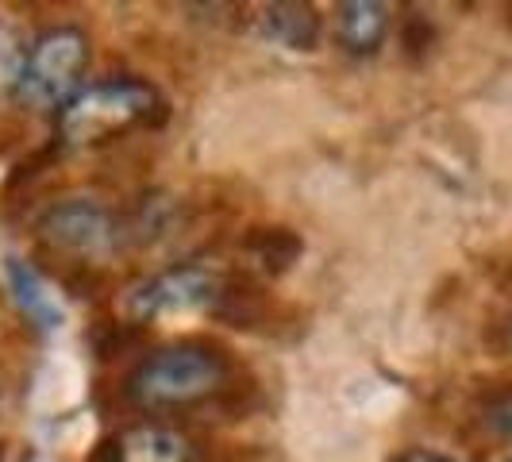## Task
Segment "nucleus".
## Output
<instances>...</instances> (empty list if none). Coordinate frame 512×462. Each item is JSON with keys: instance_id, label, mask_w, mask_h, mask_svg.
<instances>
[{"instance_id": "4", "label": "nucleus", "mask_w": 512, "mask_h": 462, "mask_svg": "<svg viewBox=\"0 0 512 462\" xmlns=\"http://www.w3.org/2000/svg\"><path fill=\"white\" fill-rule=\"evenodd\" d=\"M39 239L58 255L77 258L81 266H93L97 258H108L128 243L124 216L93 197H66L43 212Z\"/></svg>"}, {"instance_id": "1", "label": "nucleus", "mask_w": 512, "mask_h": 462, "mask_svg": "<svg viewBox=\"0 0 512 462\" xmlns=\"http://www.w3.org/2000/svg\"><path fill=\"white\" fill-rule=\"evenodd\" d=\"M231 355L208 339H178L135 362L124 397L143 412L197 409L231 393Z\"/></svg>"}, {"instance_id": "8", "label": "nucleus", "mask_w": 512, "mask_h": 462, "mask_svg": "<svg viewBox=\"0 0 512 462\" xmlns=\"http://www.w3.org/2000/svg\"><path fill=\"white\" fill-rule=\"evenodd\" d=\"M8 285H12V297H16L20 312L39 332H51V328L62 324V301L54 297V285L31 262L8 258Z\"/></svg>"}, {"instance_id": "15", "label": "nucleus", "mask_w": 512, "mask_h": 462, "mask_svg": "<svg viewBox=\"0 0 512 462\" xmlns=\"http://www.w3.org/2000/svg\"><path fill=\"white\" fill-rule=\"evenodd\" d=\"M505 462H512V459H505Z\"/></svg>"}, {"instance_id": "9", "label": "nucleus", "mask_w": 512, "mask_h": 462, "mask_svg": "<svg viewBox=\"0 0 512 462\" xmlns=\"http://www.w3.org/2000/svg\"><path fill=\"white\" fill-rule=\"evenodd\" d=\"M262 31H266L278 47H289V51H316L324 20H320V12H316L312 4L282 0V4H270V8L262 12Z\"/></svg>"}, {"instance_id": "6", "label": "nucleus", "mask_w": 512, "mask_h": 462, "mask_svg": "<svg viewBox=\"0 0 512 462\" xmlns=\"http://www.w3.org/2000/svg\"><path fill=\"white\" fill-rule=\"evenodd\" d=\"M85 462H197V443L181 428L143 420L97 443Z\"/></svg>"}, {"instance_id": "10", "label": "nucleus", "mask_w": 512, "mask_h": 462, "mask_svg": "<svg viewBox=\"0 0 512 462\" xmlns=\"http://www.w3.org/2000/svg\"><path fill=\"white\" fill-rule=\"evenodd\" d=\"M243 251H247V258L255 262L262 274H274L278 278V274H285L297 262L301 239H297V231L289 228H251Z\"/></svg>"}, {"instance_id": "11", "label": "nucleus", "mask_w": 512, "mask_h": 462, "mask_svg": "<svg viewBox=\"0 0 512 462\" xmlns=\"http://www.w3.org/2000/svg\"><path fill=\"white\" fill-rule=\"evenodd\" d=\"M24 54L27 47H20V39L8 27H0V89L12 93V85L20 77V66H24Z\"/></svg>"}, {"instance_id": "2", "label": "nucleus", "mask_w": 512, "mask_h": 462, "mask_svg": "<svg viewBox=\"0 0 512 462\" xmlns=\"http://www.w3.org/2000/svg\"><path fill=\"white\" fill-rule=\"evenodd\" d=\"M170 104L143 77H104L77 93L74 101L58 112V147L85 151L104 147L112 139H124L131 131L158 128L166 120Z\"/></svg>"}, {"instance_id": "5", "label": "nucleus", "mask_w": 512, "mask_h": 462, "mask_svg": "<svg viewBox=\"0 0 512 462\" xmlns=\"http://www.w3.org/2000/svg\"><path fill=\"white\" fill-rule=\"evenodd\" d=\"M228 274L205 262H178L158 270L154 278L139 282L128 293V312L135 324L147 320H166V316H189V312H208L220 301Z\"/></svg>"}, {"instance_id": "7", "label": "nucleus", "mask_w": 512, "mask_h": 462, "mask_svg": "<svg viewBox=\"0 0 512 462\" xmlns=\"http://www.w3.org/2000/svg\"><path fill=\"white\" fill-rule=\"evenodd\" d=\"M389 8L378 0H347L335 8V43L355 58H370L382 51V43L389 39Z\"/></svg>"}, {"instance_id": "3", "label": "nucleus", "mask_w": 512, "mask_h": 462, "mask_svg": "<svg viewBox=\"0 0 512 462\" xmlns=\"http://www.w3.org/2000/svg\"><path fill=\"white\" fill-rule=\"evenodd\" d=\"M85 70H89V35L74 24H58L27 47L12 97L31 112H62L85 89L81 85Z\"/></svg>"}, {"instance_id": "13", "label": "nucleus", "mask_w": 512, "mask_h": 462, "mask_svg": "<svg viewBox=\"0 0 512 462\" xmlns=\"http://www.w3.org/2000/svg\"><path fill=\"white\" fill-rule=\"evenodd\" d=\"M405 51L409 54H424L428 47H432V39H436V31H432V24L428 20H420V16H409V24H405Z\"/></svg>"}, {"instance_id": "12", "label": "nucleus", "mask_w": 512, "mask_h": 462, "mask_svg": "<svg viewBox=\"0 0 512 462\" xmlns=\"http://www.w3.org/2000/svg\"><path fill=\"white\" fill-rule=\"evenodd\" d=\"M482 420L497 436L512 439V389H501V393L489 397L486 405H482Z\"/></svg>"}, {"instance_id": "14", "label": "nucleus", "mask_w": 512, "mask_h": 462, "mask_svg": "<svg viewBox=\"0 0 512 462\" xmlns=\"http://www.w3.org/2000/svg\"><path fill=\"white\" fill-rule=\"evenodd\" d=\"M393 462H455L447 459V455H436V451H424V447H409V451H401Z\"/></svg>"}]
</instances>
